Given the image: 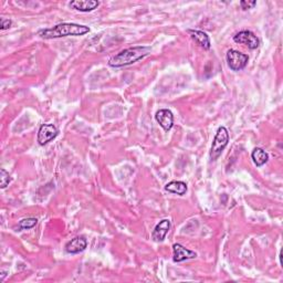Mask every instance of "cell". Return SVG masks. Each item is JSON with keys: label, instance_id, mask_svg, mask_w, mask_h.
I'll list each match as a JSON object with an SVG mask.
<instances>
[{"label": "cell", "instance_id": "obj_18", "mask_svg": "<svg viewBox=\"0 0 283 283\" xmlns=\"http://www.w3.org/2000/svg\"><path fill=\"white\" fill-rule=\"evenodd\" d=\"M12 25V21L10 19H5L2 18L1 21H0V29L1 30H7L9 29Z\"/></svg>", "mask_w": 283, "mask_h": 283}, {"label": "cell", "instance_id": "obj_3", "mask_svg": "<svg viewBox=\"0 0 283 283\" xmlns=\"http://www.w3.org/2000/svg\"><path fill=\"white\" fill-rule=\"evenodd\" d=\"M229 143V133L225 126H220L218 128L215 135V139L212 141V148H210V160L212 162L217 161L224 149L227 147Z\"/></svg>", "mask_w": 283, "mask_h": 283}, {"label": "cell", "instance_id": "obj_12", "mask_svg": "<svg viewBox=\"0 0 283 283\" xmlns=\"http://www.w3.org/2000/svg\"><path fill=\"white\" fill-rule=\"evenodd\" d=\"M170 229V221L168 219H163L158 222L152 233V238L155 242L164 241L166 235L168 234Z\"/></svg>", "mask_w": 283, "mask_h": 283}, {"label": "cell", "instance_id": "obj_1", "mask_svg": "<svg viewBox=\"0 0 283 283\" xmlns=\"http://www.w3.org/2000/svg\"><path fill=\"white\" fill-rule=\"evenodd\" d=\"M90 32V28L88 25L78 24H59L52 28L42 29L38 32V36L42 39H58L63 37H79L84 36Z\"/></svg>", "mask_w": 283, "mask_h": 283}, {"label": "cell", "instance_id": "obj_11", "mask_svg": "<svg viewBox=\"0 0 283 283\" xmlns=\"http://www.w3.org/2000/svg\"><path fill=\"white\" fill-rule=\"evenodd\" d=\"M187 33L191 37L192 40H195V42L198 46H200L201 48H204L205 50H209L210 47H212V42H210V38L206 32L200 31V30H195V29H188Z\"/></svg>", "mask_w": 283, "mask_h": 283}, {"label": "cell", "instance_id": "obj_9", "mask_svg": "<svg viewBox=\"0 0 283 283\" xmlns=\"http://www.w3.org/2000/svg\"><path fill=\"white\" fill-rule=\"evenodd\" d=\"M100 6L97 0H73L69 3V7L81 12H90L95 10Z\"/></svg>", "mask_w": 283, "mask_h": 283}, {"label": "cell", "instance_id": "obj_7", "mask_svg": "<svg viewBox=\"0 0 283 283\" xmlns=\"http://www.w3.org/2000/svg\"><path fill=\"white\" fill-rule=\"evenodd\" d=\"M173 252H174L173 260L176 263L183 262V261H186V260L195 259L197 257V254L195 251L187 249V248L184 247L181 243L173 244Z\"/></svg>", "mask_w": 283, "mask_h": 283}, {"label": "cell", "instance_id": "obj_14", "mask_svg": "<svg viewBox=\"0 0 283 283\" xmlns=\"http://www.w3.org/2000/svg\"><path fill=\"white\" fill-rule=\"evenodd\" d=\"M251 157L252 161H254L255 165L257 167H261L263 166L265 163L269 161V154L264 151V149L257 147L251 153Z\"/></svg>", "mask_w": 283, "mask_h": 283}, {"label": "cell", "instance_id": "obj_17", "mask_svg": "<svg viewBox=\"0 0 283 283\" xmlns=\"http://www.w3.org/2000/svg\"><path fill=\"white\" fill-rule=\"evenodd\" d=\"M240 6H241L243 10L252 9V8L257 6V1H247V0H242V1H240Z\"/></svg>", "mask_w": 283, "mask_h": 283}, {"label": "cell", "instance_id": "obj_5", "mask_svg": "<svg viewBox=\"0 0 283 283\" xmlns=\"http://www.w3.org/2000/svg\"><path fill=\"white\" fill-rule=\"evenodd\" d=\"M234 41L239 45H244L251 50H255L259 47L260 40L254 32L250 30H242L234 36Z\"/></svg>", "mask_w": 283, "mask_h": 283}, {"label": "cell", "instance_id": "obj_2", "mask_svg": "<svg viewBox=\"0 0 283 283\" xmlns=\"http://www.w3.org/2000/svg\"><path fill=\"white\" fill-rule=\"evenodd\" d=\"M152 49L146 46H135L121 51L109 60V66L112 68H123L135 63L151 53Z\"/></svg>", "mask_w": 283, "mask_h": 283}, {"label": "cell", "instance_id": "obj_4", "mask_svg": "<svg viewBox=\"0 0 283 283\" xmlns=\"http://www.w3.org/2000/svg\"><path fill=\"white\" fill-rule=\"evenodd\" d=\"M227 63L228 67L233 71H241L244 68L247 67L248 61H249V57L247 54H244L240 51L230 49L226 54Z\"/></svg>", "mask_w": 283, "mask_h": 283}, {"label": "cell", "instance_id": "obj_6", "mask_svg": "<svg viewBox=\"0 0 283 283\" xmlns=\"http://www.w3.org/2000/svg\"><path fill=\"white\" fill-rule=\"evenodd\" d=\"M59 131L58 128L55 127L53 124H44L39 128V132H38V143H39L41 146H45L54 140L55 137L58 136Z\"/></svg>", "mask_w": 283, "mask_h": 283}, {"label": "cell", "instance_id": "obj_13", "mask_svg": "<svg viewBox=\"0 0 283 283\" xmlns=\"http://www.w3.org/2000/svg\"><path fill=\"white\" fill-rule=\"evenodd\" d=\"M165 190L171 192V194L183 196L187 191V184L181 181H173L167 184L165 186Z\"/></svg>", "mask_w": 283, "mask_h": 283}, {"label": "cell", "instance_id": "obj_10", "mask_svg": "<svg viewBox=\"0 0 283 283\" xmlns=\"http://www.w3.org/2000/svg\"><path fill=\"white\" fill-rule=\"evenodd\" d=\"M87 247H88L87 239L84 237H75L73 239H71L70 241L66 244V248H64V249H66L68 254L76 255L84 251L87 249Z\"/></svg>", "mask_w": 283, "mask_h": 283}, {"label": "cell", "instance_id": "obj_15", "mask_svg": "<svg viewBox=\"0 0 283 283\" xmlns=\"http://www.w3.org/2000/svg\"><path fill=\"white\" fill-rule=\"evenodd\" d=\"M37 224H38L37 218H25V219H23V220L19 221V229H21V230L31 229Z\"/></svg>", "mask_w": 283, "mask_h": 283}, {"label": "cell", "instance_id": "obj_16", "mask_svg": "<svg viewBox=\"0 0 283 283\" xmlns=\"http://www.w3.org/2000/svg\"><path fill=\"white\" fill-rule=\"evenodd\" d=\"M11 182V177L8 171L5 168H1L0 169V187L2 188H6L8 185H9V183Z\"/></svg>", "mask_w": 283, "mask_h": 283}, {"label": "cell", "instance_id": "obj_8", "mask_svg": "<svg viewBox=\"0 0 283 283\" xmlns=\"http://www.w3.org/2000/svg\"><path fill=\"white\" fill-rule=\"evenodd\" d=\"M156 121L163 127V130L168 132L174 126V114L170 110H160L155 115Z\"/></svg>", "mask_w": 283, "mask_h": 283}]
</instances>
